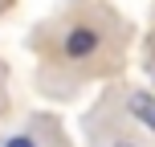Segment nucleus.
<instances>
[{"label": "nucleus", "mask_w": 155, "mask_h": 147, "mask_svg": "<svg viewBox=\"0 0 155 147\" xmlns=\"http://www.w3.org/2000/svg\"><path fill=\"white\" fill-rule=\"evenodd\" d=\"M29 45L37 53V86L65 98L78 86L123 70L131 29L110 0H70L33 29Z\"/></svg>", "instance_id": "obj_1"}, {"label": "nucleus", "mask_w": 155, "mask_h": 147, "mask_svg": "<svg viewBox=\"0 0 155 147\" xmlns=\"http://www.w3.org/2000/svg\"><path fill=\"white\" fill-rule=\"evenodd\" d=\"M0 147H70V139L53 115H29L21 127L0 131Z\"/></svg>", "instance_id": "obj_2"}, {"label": "nucleus", "mask_w": 155, "mask_h": 147, "mask_svg": "<svg viewBox=\"0 0 155 147\" xmlns=\"http://www.w3.org/2000/svg\"><path fill=\"white\" fill-rule=\"evenodd\" d=\"M123 106H127V115H131V123H139L143 131L155 135V94L151 90H127Z\"/></svg>", "instance_id": "obj_3"}, {"label": "nucleus", "mask_w": 155, "mask_h": 147, "mask_svg": "<svg viewBox=\"0 0 155 147\" xmlns=\"http://www.w3.org/2000/svg\"><path fill=\"white\" fill-rule=\"evenodd\" d=\"M12 115V90H8V62L0 57V119Z\"/></svg>", "instance_id": "obj_4"}, {"label": "nucleus", "mask_w": 155, "mask_h": 147, "mask_svg": "<svg viewBox=\"0 0 155 147\" xmlns=\"http://www.w3.org/2000/svg\"><path fill=\"white\" fill-rule=\"evenodd\" d=\"M94 147H139V143L127 135H94Z\"/></svg>", "instance_id": "obj_5"}, {"label": "nucleus", "mask_w": 155, "mask_h": 147, "mask_svg": "<svg viewBox=\"0 0 155 147\" xmlns=\"http://www.w3.org/2000/svg\"><path fill=\"white\" fill-rule=\"evenodd\" d=\"M12 8H16V0H0V16H4V12H12Z\"/></svg>", "instance_id": "obj_6"}]
</instances>
